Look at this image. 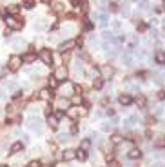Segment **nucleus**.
I'll list each match as a JSON object with an SVG mask.
<instances>
[{
    "label": "nucleus",
    "mask_w": 165,
    "mask_h": 167,
    "mask_svg": "<svg viewBox=\"0 0 165 167\" xmlns=\"http://www.w3.org/2000/svg\"><path fill=\"white\" fill-rule=\"evenodd\" d=\"M58 95L60 98H71L74 95V84L73 82H64V84H58Z\"/></svg>",
    "instance_id": "1"
},
{
    "label": "nucleus",
    "mask_w": 165,
    "mask_h": 167,
    "mask_svg": "<svg viewBox=\"0 0 165 167\" xmlns=\"http://www.w3.org/2000/svg\"><path fill=\"white\" fill-rule=\"evenodd\" d=\"M27 127L31 129L33 133H42L44 131V122L38 118V116H31L27 120Z\"/></svg>",
    "instance_id": "2"
},
{
    "label": "nucleus",
    "mask_w": 165,
    "mask_h": 167,
    "mask_svg": "<svg viewBox=\"0 0 165 167\" xmlns=\"http://www.w3.org/2000/svg\"><path fill=\"white\" fill-rule=\"evenodd\" d=\"M6 26H7V29H11V31H17V29H22L24 22H20L17 17H11V15H6Z\"/></svg>",
    "instance_id": "3"
},
{
    "label": "nucleus",
    "mask_w": 165,
    "mask_h": 167,
    "mask_svg": "<svg viewBox=\"0 0 165 167\" xmlns=\"http://www.w3.org/2000/svg\"><path fill=\"white\" fill-rule=\"evenodd\" d=\"M20 66H22V58H20L18 55H11L7 60V69L9 71H18Z\"/></svg>",
    "instance_id": "4"
},
{
    "label": "nucleus",
    "mask_w": 165,
    "mask_h": 167,
    "mask_svg": "<svg viewBox=\"0 0 165 167\" xmlns=\"http://www.w3.org/2000/svg\"><path fill=\"white\" fill-rule=\"evenodd\" d=\"M98 73H100V78H103V80H109L113 75H114V67L113 66H109V64H105V66H100V69H98Z\"/></svg>",
    "instance_id": "5"
},
{
    "label": "nucleus",
    "mask_w": 165,
    "mask_h": 167,
    "mask_svg": "<svg viewBox=\"0 0 165 167\" xmlns=\"http://www.w3.org/2000/svg\"><path fill=\"white\" fill-rule=\"evenodd\" d=\"M83 75H85V71H83V64L80 60H74V64H73V76L78 80V78H82Z\"/></svg>",
    "instance_id": "6"
},
{
    "label": "nucleus",
    "mask_w": 165,
    "mask_h": 167,
    "mask_svg": "<svg viewBox=\"0 0 165 167\" xmlns=\"http://www.w3.org/2000/svg\"><path fill=\"white\" fill-rule=\"evenodd\" d=\"M38 56H40V60L46 64V66H51L53 64V53L49 51V49H40Z\"/></svg>",
    "instance_id": "7"
},
{
    "label": "nucleus",
    "mask_w": 165,
    "mask_h": 167,
    "mask_svg": "<svg viewBox=\"0 0 165 167\" xmlns=\"http://www.w3.org/2000/svg\"><path fill=\"white\" fill-rule=\"evenodd\" d=\"M67 75H69V71H67V67L66 66H58L56 67V71H54V78H56V80L58 82H64V80H66V78H67Z\"/></svg>",
    "instance_id": "8"
},
{
    "label": "nucleus",
    "mask_w": 165,
    "mask_h": 167,
    "mask_svg": "<svg viewBox=\"0 0 165 167\" xmlns=\"http://www.w3.org/2000/svg\"><path fill=\"white\" fill-rule=\"evenodd\" d=\"M62 160H64V162H73V160H76V151H74V149H66V151H62Z\"/></svg>",
    "instance_id": "9"
},
{
    "label": "nucleus",
    "mask_w": 165,
    "mask_h": 167,
    "mask_svg": "<svg viewBox=\"0 0 165 167\" xmlns=\"http://www.w3.org/2000/svg\"><path fill=\"white\" fill-rule=\"evenodd\" d=\"M122 64L125 67H131L133 64H134V58L131 55V51H123V55H122Z\"/></svg>",
    "instance_id": "10"
},
{
    "label": "nucleus",
    "mask_w": 165,
    "mask_h": 167,
    "mask_svg": "<svg viewBox=\"0 0 165 167\" xmlns=\"http://www.w3.org/2000/svg\"><path fill=\"white\" fill-rule=\"evenodd\" d=\"M40 100H44V102H51V98H53V95H51V89H40V93L36 95Z\"/></svg>",
    "instance_id": "11"
},
{
    "label": "nucleus",
    "mask_w": 165,
    "mask_h": 167,
    "mask_svg": "<svg viewBox=\"0 0 165 167\" xmlns=\"http://www.w3.org/2000/svg\"><path fill=\"white\" fill-rule=\"evenodd\" d=\"M62 35H66V36H74V35H76V27H74L73 24H67V26L62 27Z\"/></svg>",
    "instance_id": "12"
},
{
    "label": "nucleus",
    "mask_w": 165,
    "mask_h": 167,
    "mask_svg": "<svg viewBox=\"0 0 165 167\" xmlns=\"http://www.w3.org/2000/svg\"><path fill=\"white\" fill-rule=\"evenodd\" d=\"M74 46H76V40H67V42L60 44V51H62V53L71 51V49H74Z\"/></svg>",
    "instance_id": "13"
},
{
    "label": "nucleus",
    "mask_w": 165,
    "mask_h": 167,
    "mask_svg": "<svg viewBox=\"0 0 165 167\" xmlns=\"http://www.w3.org/2000/svg\"><path fill=\"white\" fill-rule=\"evenodd\" d=\"M102 38H103V40H107V42H111L113 46H116V44H118V38H114V33L113 31H103Z\"/></svg>",
    "instance_id": "14"
},
{
    "label": "nucleus",
    "mask_w": 165,
    "mask_h": 167,
    "mask_svg": "<svg viewBox=\"0 0 165 167\" xmlns=\"http://www.w3.org/2000/svg\"><path fill=\"white\" fill-rule=\"evenodd\" d=\"M20 58H22V64H33L34 60H36V53L29 51V53H26V55L20 56Z\"/></svg>",
    "instance_id": "15"
},
{
    "label": "nucleus",
    "mask_w": 165,
    "mask_h": 167,
    "mask_svg": "<svg viewBox=\"0 0 165 167\" xmlns=\"http://www.w3.org/2000/svg\"><path fill=\"white\" fill-rule=\"evenodd\" d=\"M118 102H120L122 105H131V104H133V96L127 95V93H123V95L118 96Z\"/></svg>",
    "instance_id": "16"
},
{
    "label": "nucleus",
    "mask_w": 165,
    "mask_h": 167,
    "mask_svg": "<svg viewBox=\"0 0 165 167\" xmlns=\"http://www.w3.org/2000/svg\"><path fill=\"white\" fill-rule=\"evenodd\" d=\"M11 46H13V49H15V51H20V49H24V47L27 46V44H26V40H24V38H15Z\"/></svg>",
    "instance_id": "17"
},
{
    "label": "nucleus",
    "mask_w": 165,
    "mask_h": 167,
    "mask_svg": "<svg viewBox=\"0 0 165 167\" xmlns=\"http://www.w3.org/2000/svg\"><path fill=\"white\" fill-rule=\"evenodd\" d=\"M127 156H129L131 160H140V158H142V151H140L138 147H133V149L127 153Z\"/></svg>",
    "instance_id": "18"
},
{
    "label": "nucleus",
    "mask_w": 165,
    "mask_h": 167,
    "mask_svg": "<svg viewBox=\"0 0 165 167\" xmlns=\"http://www.w3.org/2000/svg\"><path fill=\"white\" fill-rule=\"evenodd\" d=\"M66 115H67V118L76 120V118H78V107H76V105H71V107L66 111Z\"/></svg>",
    "instance_id": "19"
},
{
    "label": "nucleus",
    "mask_w": 165,
    "mask_h": 167,
    "mask_svg": "<svg viewBox=\"0 0 165 167\" xmlns=\"http://www.w3.org/2000/svg\"><path fill=\"white\" fill-rule=\"evenodd\" d=\"M58 124H60V120H58L54 115H49V116H47V125L51 127V129H56Z\"/></svg>",
    "instance_id": "20"
},
{
    "label": "nucleus",
    "mask_w": 165,
    "mask_h": 167,
    "mask_svg": "<svg viewBox=\"0 0 165 167\" xmlns=\"http://www.w3.org/2000/svg\"><path fill=\"white\" fill-rule=\"evenodd\" d=\"M56 105H58V109H64V111H67L69 107V98H58V102H56Z\"/></svg>",
    "instance_id": "21"
},
{
    "label": "nucleus",
    "mask_w": 165,
    "mask_h": 167,
    "mask_svg": "<svg viewBox=\"0 0 165 167\" xmlns=\"http://www.w3.org/2000/svg\"><path fill=\"white\" fill-rule=\"evenodd\" d=\"M94 17H96L98 20H100V24H102L103 27L107 26V22H109V15H107V13H103V11H102V13H96Z\"/></svg>",
    "instance_id": "22"
},
{
    "label": "nucleus",
    "mask_w": 165,
    "mask_h": 167,
    "mask_svg": "<svg viewBox=\"0 0 165 167\" xmlns=\"http://www.w3.org/2000/svg\"><path fill=\"white\" fill-rule=\"evenodd\" d=\"M20 151H24V144L22 142H15L11 145V154H18Z\"/></svg>",
    "instance_id": "23"
},
{
    "label": "nucleus",
    "mask_w": 165,
    "mask_h": 167,
    "mask_svg": "<svg viewBox=\"0 0 165 167\" xmlns=\"http://www.w3.org/2000/svg\"><path fill=\"white\" fill-rule=\"evenodd\" d=\"M69 140H71V133L62 131V133L58 135V142H60V144H66V142H69Z\"/></svg>",
    "instance_id": "24"
},
{
    "label": "nucleus",
    "mask_w": 165,
    "mask_h": 167,
    "mask_svg": "<svg viewBox=\"0 0 165 167\" xmlns=\"http://www.w3.org/2000/svg\"><path fill=\"white\" fill-rule=\"evenodd\" d=\"M78 149H82V151H85V153H87V151L91 149V140H89V138H83L82 142H80V147H78Z\"/></svg>",
    "instance_id": "25"
},
{
    "label": "nucleus",
    "mask_w": 165,
    "mask_h": 167,
    "mask_svg": "<svg viewBox=\"0 0 165 167\" xmlns=\"http://www.w3.org/2000/svg\"><path fill=\"white\" fill-rule=\"evenodd\" d=\"M109 140H111V144H113V145H120V144H122V142H123L122 135H118V133H114V135H113V136H111V138H109Z\"/></svg>",
    "instance_id": "26"
},
{
    "label": "nucleus",
    "mask_w": 165,
    "mask_h": 167,
    "mask_svg": "<svg viewBox=\"0 0 165 167\" xmlns=\"http://www.w3.org/2000/svg\"><path fill=\"white\" fill-rule=\"evenodd\" d=\"M34 29H36V31H42V29H46V20H44V18H38V20H34Z\"/></svg>",
    "instance_id": "27"
},
{
    "label": "nucleus",
    "mask_w": 165,
    "mask_h": 167,
    "mask_svg": "<svg viewBox=\"0 0 165 167\" xmlns=\"http://www.w3.org/2000/svg\"><path fill=\"white\" fill-rule=\"evenodd\" d=\"M58 84H60V82H58L54 76H49V78H47V85H49V89H56Z\"/></svg>",
    "instance_id": "28"
},
{
    "label": "nucleus",
    "mask_w": 165,
    "mask_h": 167,
    "mask_svg": "<svg viewBox=\"0 0 165 167\" xmlns=\"http://www.w3.org/2000/svg\"><path fill=\"white\" fill-rule=\"evenodd\" d=\"M118 147H120V151H123V153H129V151H131L134 145L131 144V142H125V144H123V142H122V144H120Z\"/></svg>",
    "instance_id": "29"
},
{
    "label": "nucleus",
    "mask_w": 165,
    "mask_h": 167,
    "mask_svg": "<svg viewBox=\"0 0 165 167\" xmlns=\"http://www.w3.org/2000/svg\"><path fill=\"white\" fill-rule=\"evenodd\" d=\"M100 129H102L103 133H109V131H113V129H114V125L111 124V122H102V125H100Z\"/></svg>",
    "instance_id": "30"
},
{
    "label": "nucleus",
    "mask_w": 165,
    "mask_h": 167,
    "mask_svg": "<svg viewBox=\"0 0 165 167\" xmlns=\"http://www.w3.org/2000/svg\"><path fill=\"white\" fill-rule=\"evenodd\" d=\"M6 87L9 91H18V82L17 80H9V82H6Z\"/></svg>",
    "instance_id": "31"
},
{
    "label": "nucleus",
    "mask_w": 165,
    "mask_h": 167,
    "mask_svg": "<svg viewBox=\"0 0 165 167\" xmlns=\"http://www.w3.org/2000/svg\"><path fill=\"white\" fill-rule=\"evenodd\" d=\"M154 60L158 64H165V51H158L156 55H154Z\"/></svg>",
    "instance_id": "32"
},
{
    "label": "nucleus",
    "mask_w": 165,
    "mask_h": 167,
    "mask_svg": "<svg viewBox=\"0 0 165 167\" xmlns=\"http://www.w3.org/2000/svg\"><path fill=\"white\" fill-rule=\"evenodd\" d=\"M17 13H18V6H17V4H9V6H7V15L15 17Z\"/></svg>",
    "instance_id": "33"
},
{
    "label": "nucleus",
    "mask_w": 165,
    "mask_h": 167,
    "mask_svg": "<svg viewBox=\"0 0 165 167\" xmlns=\"http://www.w3.org/2000/svg\"><path fill=\"white\" fill-rule=\"evenodd\" d=\"M71 102H73L74 105H82L83 96H82V95H73V96H71Z\"/></svg>",
    "instance_id": "34"
},
{
    "label": "nucleus",
    "mask_w": 165,
    "mask_h": 167,
    "mask_svg": "<svg viewBox=\"0 0 165 167\" xmlns=\"http://www.w3.org/2000/svg\"><path fill=\"white\" fill-rule=\"evenodd\" d=\"M93 87H94V89H102V87H103V78H94V80H93Z\"/></svg>",
    "instance_id": "35"
},
{
    "label": "nucleus",
    "mask_w": 165,
    "mask_h": 167,
    "mask_svg": "<svg viewBox=\"0 0 165 167\" xmlns=\"http://www.w3.org/2000/svg\"><path fill=\"white\" fill-rule=\"evenodd\" d=\"M136 104H138V105L143 109V107H145V104H147V98L143 96V95H138V98H136Z\"/></svg>",
    "instance_id": "36"
},
{
    "label": "nucleus",
    "mask_w": 165,
    "mask_h": 167,
    "mask_svg": "<svg viewBox=\"0 0 165 167\" xmlns=\"http://www.w3.org/2000/svg\"><path fill=\"white\" fill-rule=\"evenodd\" d=\"M85 158H87V153H85V151H82V149H76V160L83 162Z\"/></svg>",
    "instance_id": "37"
},
{
    "label": "nucleus",
    "mask_w": 165,
    "mask_h": 167,
    "mask_svg": "<svg viewBox=\"0 0 165 167\" xmlns=\"http://www.w3.org/2000/svg\"><path fill=\"white\" fill-rule=\"evenodd\" d=\"M76 107H78V116H87L89 111H87L85 105H76Z\"/></svg>",
    "instance_id": "38"
},
{
    "label": "nucleus",
    "mask_w": 165,
    "mask_h": 167,
    "mask_svg": "<svg viewBox=\"0 0 165 167\" xmlns=\"http://www.w3.org/2000/svg\"><path fill=\"white\" fill-rule=\"evenodd\" d=\"M22 6L26 7V9H33V6H34V0H22Z\"/></svg>",
    "instance_id": "39"
},
{
    "label": "nucleus",
    "mask_w": 165,
    "mask_h": 167,
    "mask_svg": "<svg viewBox=\"0 0 165 167\" xmlns=\"http://www.w3.org/2000/svg\"><path fill=\"white\" fill-rule=\"evenodd\" d=\"M111 27H113V31H120V29H122V22L120 20H113Z\"/></svg>",
    "instance_id": "40"
},
{
    "label": "nucleus",
    "mask_w": 165,
    "mask_h": 167,
    "mask_svg": "<svg viewBox=\"0 0 165 167\" xmlns=\"http://www.w3.org/2000/svg\"><path fill=\"white\" fill-rule=\"evenodd\" d=\"M53 11H54V13H62V11H64V4H60V2L54 4V6H53Z\"/></svg>",
    "instance_id": "41"
},
{
    "label": "nucleus",
    "mask_w": 165,
    "mask_h": 167,
    "mask_svg": "<svg viewBox=\"0 0 165 167\" xmlns=\"http://www.w3.org/2000/svg\"><path fill=\"white\" fill-rule=\"evenodd\" d=\"M27 109L31 111V113H36V111H40V105H38V104H29Z\"/></svg>",
    "instance_id": "42"
},
{
    "label": "nucleus",
    "mask_w": 165,
    "mask_h": 167,
    "mask_svg": "<svg viewBox=\"0 0 165 167\" xmlns=\"http://www.w3.org/2000/svg\"><path fill=\"white\" fill-rule=\"evenodd\" d=\"M89 46H91V47H98V38H89Z\"/></svg>",
    "instance_id": "43"
},
{
    "label": "nucleus",
    "mask_w": 165,
    "mask_h": 167,
    "mask_svg": "<svg viewBox=\"0 0 165 167\" xmlns=\"http://www.w3.org/2000/svg\"><path fill=\"white\" fill-rule=\"evenodd\" d=\"M27 167H42V164H40L38 160H33V162H29V165Z\"/></svg>",
    "instance_id": "44"
},
{
    "label": "nucleus",
    "mask_w": 165,
    "mask_h": 167,
    "mask_svg": "<svg viewBox=\"0 0 165 167\" xmlns=\"http://www.w3.org/2000/svg\"><path fill=\"white\" fill-rule=\"evenodd\" d=\"M156 145H158V147H163V145H165V136H162V138L156 140Z\"/></svg>",
    "instance_id": "45"
},
{
    "label": "nucleus",
    "mask_w": 165,
    "mask_h": 167,
    "mask_svg": "<svg viewBox=\"0 0 165 167\" xmlns=\"http://www.w3.org/2000/svg\"><path fill=\"white\" fill-rule=\"evenodd\" d=\"M109 167H122V165H120V162H116V160H109Z\"/></svg>",
    "instance_id": "46"
},
{
    "label": "nucleus",
    "mask_w": 165,
    "mask_h": 167,
    "mask_svg": "<svg viewBox=\"0 0 165 167\" xmlns=\"http://www.w3.org/2000/svg\"><path fill=\"white\" fill-rule=\"evenodd\" d=\"M83 29H93V24L89 20H83Z\"/></svg>",
    "instance_id": "47"
},
{
    "label": "nucleus",
    "mask_w": 165,
    "mask_h": 167,
    "mask_svg": "<svg viewBox=\"0 0 165 167\" xmlns=\"http://www.w3.org/2000/svg\"><path fill=\"white\" fill-rule=\"evenodd\" d=\"M145 29H147V24H143V22L138 24V31H145Z\"/></svg>",
    "instance_id": "48"
},
{
    "label": "nucleus",
    "mask_w": 165,
    "mask_h": 167,
    "mask_svg": "<svg viewBox=\"0 0 165 167\" xmlns=\"http://www.w3.org/2000/svg\"><path fill=\"white\" fill-rule=\"evenodd\" d=\"M158 98H160V100H165V89H162L158 93Z\"/></svg>",
    "instance_id": "49"
},
{
    "label": "nucleus",
    "mask_w": 165,
    "mask_h": 167,
    "mask_svg": "<svg viewBox=\"0 0 165 167\" xmlns=\"http://www.w3.org/2000/svg\"><path fill=\"white\" fill-rule=\"evenodd\" d=\"M109 11H118V6L116 4H109Z\"/></svg>",
    "instance_id": "50"
},
{
    "label": "nucleus",
    "mask_w": 165,
    "mask_h": 167,
    "mask_svg": "<svg viewBox=\"0 0 165 167\" xmlns=\"http://www.w3.org/2000/svg\"><path fill=\"white\" fill-rule=\"evenodd\" d=\"M2 98H6V89H4V87H0V100H2Z\"/></svg>",
    "instance_id": "51"
},
{
    "label": "nucleus",
    "mask_w": 165,
    "mask_h": 167,
    "mask_svg": "<svg viewBox=\"0 0 165 167\" xmlns=\"http://www.w3.org/2000/svg\"><path fill=\"white\" fill-rule=\"evenodd\" d=\"M4 36H6V38H11V29H6V31H4Z\"/></svg>",
    "instance_id": "52"
},
{
    "label": "nucleus",
    "mask_w": 165,
    "mask_h": 167,
    "mask_svg": "<svg viewBox=\"0 0 165 167\" xmlns=\"http://www.w3.org/2000/svg\"><path fill=\"white\" fill-rule=\"evenodd\" d=\"M69 2H71L73 6H78V4H80V0H69Z\"/></svg>",
    "instance_id": "53"
},
{
    "label": "nucleus",
    "mask_w": 165,
    "mask_h": 167,
    "mask_svg": "<svg viewBox=\"0 0 165 167\" xmlns=\"http://www.w3.org/2000/svg\"><path fill=\"white\" fill-rule=\"evenodd\" d=\"M162 27H163V31H165V18L162 20Z\"/></svg>",
    "instance_id": "54"
},
{
    "label": "nucleus",
    "mask_w": 165,
    "mask_h": 167,
    "mask_svg": "<svg viewBox=\"0 0 165 167\" xmlns=\"http://www.w3.org/2000/svg\"><path fill=\"white\" fill-rule=\"evenodd\" d=\"M49 2H51V0H42V4H49Z\"/></svg>",
    "instance_id": "55"
},
{
    "label": "nucleus",
    "mask_w": 165,
    "mask_h": 167,
    "mask_svg": "<svg viewBox=\"0 0 165 167\" xmlns=\"http://www.w3.org/2000/svg\"><path fill=\"white\" fill-rule=\"evenodd\" d=\"M100 2H107V0H100Z\"/></svg>",
    "instance_id": "56"
},
{
    "label": "nucleus",
    "mask_w": 165,
    "mask_h": 167,
    "mask_svg": "<svg viewBox=\"0 0 165 167\" xmlns=\"http://www.w3.org/2000/svg\"><path fill=\"white\" fill-rule=\"evenodd\" d=\"M0 115H2V107H0Z\"/></svg>",
    "instance_id": "57"
}]
</instances>
